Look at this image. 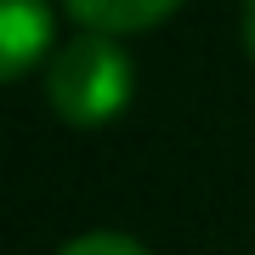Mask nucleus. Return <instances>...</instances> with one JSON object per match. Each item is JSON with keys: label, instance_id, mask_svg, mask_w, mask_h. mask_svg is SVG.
Segmentation results:
<instances>
[{"label": "nucleus", "instance_id": "obj_1", "mask_svg": "<svg viewBox=\"0 0 255 255\" xmlns=\"http://www.w3.org/2000/svg\"><path fill=\"white\" fill-rule=\"evenodd\" d=\"M130 91H136V74L130 57L119 46V34L108 28H85L74 34L46 68V102L57 108V119L74 130H97L114 114H125Z\"/></svg>", "mask_w": 255, "mask_h": 255}, {"label": "nucleus", "instance_id": "obj_2", "mask_svg": "<svg viewBox=\"0 0 255 255\" xmlns=\"http://www.w3.org/2000/svg\"><path fill=\"white\" fill-rule=\"evenodd\" d=\"M51 40V6L46 0H0V74L23 80L46 57Z\"/></svg>", "mask_w": 255, "mask_h": 255}, {"label": "nucleus", "instance_id": "obj_3", "mask_svg": "<svg viewBox=\"0 0 255 255\" xmlns=\"http://www.w3.org/2000/svg\"><path fill=\"white\" fill-rule=\"evenodd\" d=\"M80 28H108V34H142L164 23L182 0H63Z\"/></svg>", "mask_w": 255, "mask_h": 255}, {"label": "nucleus", "instance_id": "obj_4", "mask_svg": "<svg viewBox=\"0 0 255 255\" xmlns=\"http://www.w3.org/2000/svg\"><path fill=\"white\" fill-rule=\"evenodd\" d=\"M57 255H147V250L136 244V238H125V233H80Z\"/></svg>", "mask_w": 255, "mask_h": 255}, {"label": "nucleus", "instance_id": "obj_5", "mask_svg": "<svg viewBox=\"0 0 255 255\" xmlns=\"http://www.w3.org/2000/svg\"><path fill=\"white\" fill-rule=\"evenodd\" d=\"M238 28H244V51H250V63H255V0L244 6V23H238Z\"/></svg>", "mask_w": 255, "mask_h": 255}]
</instances>
